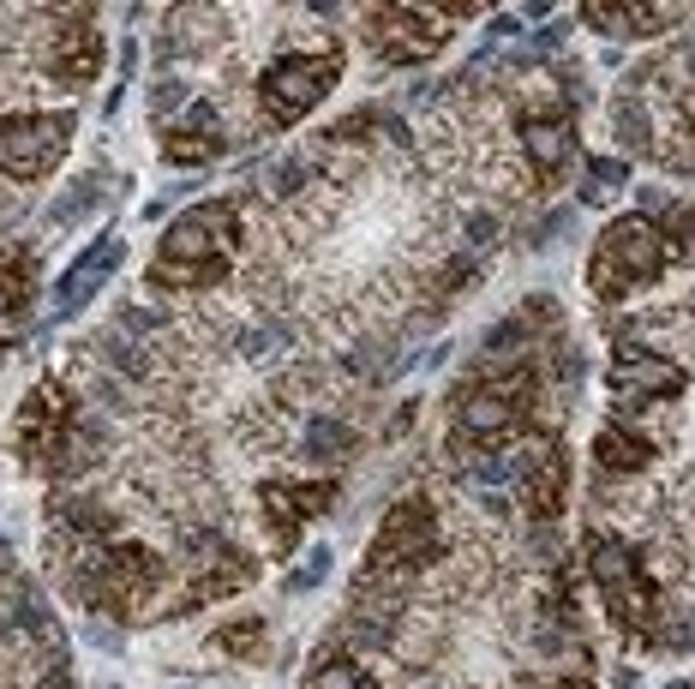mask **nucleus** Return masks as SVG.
<instances>
[{
  "instance_id": "f257e3e1",
  "label": "nucleus",
  "mask_w": 695,
  "mask_h": 689,
  "mask_svg": "<svg viewBox=\"0 0 695 689\" xmlns=\"http://www.w3.org/2000/svg\"><path fill=\"white\" fill-rule=\"evenodd\" d=\"M240 246H246V210H240V198H204V204H192L186 216H174L162 228L144 276L162 294H204V288H216V282L234 276Z\"/></svg>"
},
{
  "instance_id": "f03ea898",
  "label": "nucleus",
  "mask_w": 695,
  "mask_h": 689,
  "mask_svg": "<svg viewBox=\"0 0 695 689\" xmlns=\"http://www.w3.org/2000/svg\"><path fill=\"white\" fill-rule=\"evenodd\" d=\"M582 564L588 582L606 606V624L624 636V648H660V618H666V588L654 576V564L636 552V540H624L618 528L594 522L582 534Z\"/></svg>"
},
{
  "instance_id": "7ed1b4c3",
  "label": "nucleus",
  "mask_w": 695,
  "mask_h": 689,
  "mask_svg": "<svg viewBox=\"0 0 695 689\" xmlns=\"http://www.w3.org/2000/svg\"><path fill=\"white\" fill-rule=\"evenodd\" d=\"M444 546H450V540H444L438 504H432V498H402V504L384 510V522H378V534H372V552H366V564H360L354 582L408 600V594L420 588V576L444 558Z\"/></svg>"
},
{
  "instance_id": "20e7f679",
  "label": "nucleus",
  "mask_w": 695,
  "mask_h": 689,
  "mask_svg": "<svg viewBox=\"0 0 695 689\" xmlns=\"http://www.w3.org/2000/svg\"><path fill=\"white\" fill-rule=\"evenodd\" d=\"M672 270V252L660 240V228L648 216H618L600 228L594 252H588V294L600 306H624L642 288H654Z\"/></svg>"
},
{
  "instance_id": "39448f33",
  "label": "nucleus",
  "mask_w": 695,
  "mask_h": 689,
  "mask_svg": "<svg viewBox=\"0 0 695 689\" xmlns=\"http://www.w3.org/2000/svg\"><path fill=\"white\" fill-rule=\"evenodd\" d=\"M342 84V48L324 42V48H282L264 72H258V114L270 126H300L330 90Z\"/></svg>"
},
{
  "instance_id": "423d86ee",
  "label": "nucleus",
  "mask_w": 695,
  "mask_h": 689,
  "mask_svg": "<svg viewBox=\"0 0 695 689\" xmlns=\"http://www.w3.org/2000/svg\"><path fill=\"white\" fill-rule=\"evenodd\" d=\"M690 390L684 366L672 354H660L654 342L642 336H618L612 348V366H606V396H612V420H636V414H654L666 402H678Z\"/></svg>"
},
{
  "instance_id": "0eeeda50",
  "label": "nucleus",
  "mask_w": 695,
  "mask_h": 689,
  "mask_svg": "<svg viewBox=\"0 0 695 689\" xmlns=\"http://www.w3.org/2000/svg\"><path fill=\"white\" fill-rule=\"evenodd\" d=\"M78 414H84V396H78L66 378H42V384H30V396H24L18 414H12V450L24 456V468L54 474V462H60V450H66Z\"/></svg>"
},
{
  "instance_id": "6e6552de",
  "label": "nucleus",
  "mask_w": 695,
  "mask_h": 689,
  "mask_svg": "<svg viewBox=\"0 0 695 689\" xmlns=\"http://www.w3.org/2000/svg\"><path fill=\"white\" fill-rule=\"evenodd\" d=\"M78 132V114L72 108H24V114H6L0 120V174L18 180V186H36L60 168L66 144Z\"/></svg>"
},
{
  "instance_id": "1a4fd4ad",
  "label": "nucleus",
  "mask_w": 695,
  "mask_h": 689,
  "mask_svg": "<svg viewBox=\"0 0 695 689\" xmlns=\"http://www.w3.org/2000/svg\"><path fill=\"white\" fill-rule=\"evenodd\" d=\"M336 492H342V480H336V474H324V480H288V474L258 480L252 504H258V534H264L270 558H288V552H294V540H300V528H306V522H318V516L336 504Z\"/></svg>"
},
{
  "instance_id": "9d476101",
  "label": "nucleus",
  "mask_w": 695,
  "mask_h": 689,
  "mask_svg": "<svg viewBox=\"0 0 695 689\" xmlns=\"http://www.w3.org/2000/svg\"><path fill=\"white\" fill-rule=\"evenodd\" d=\"M360 36L384 66H426L450 42V24L438 6H360Z\"/></svg>"
},
{
  "instance_id": "9b49d317",
  "label": "nucleus",
  "mask_w": 695,
  "mask_h": 689,
  "mask_svg": "<svg viewBox=\"0 0 695 689\" xmlns=\"http://www.w3.org/2000/svg\"><path fill=\"white\" fill-rule=\"evenodd\" d=\"M102 54H108V36H102V24H96L90 6H66V12H54V24H48V48H42V72H48L54 84L84 90V84L102 72Z\"/></svg>"
},
{
  "instance_id": "f8f14e48",
  "label": "nucleus",
  "mask_w": 695,
  "mask_h": 689,
  "mask_svg": "<svg viewBox=\"0 0 695 689\" xmlns=\"http://www.w3.org/2000/svg\"><path fill=\"white\" fill-rule=\"evenodd\" d=\"M510 480H516V492H522V504H528V516L534 522H558L564 516V504H570V450H564V438H528L516 456H510Z\"/></svg>"
},
{
  "instance_id": "ddd939ff",
  "label": "nucleus",
  "mask_w": 695,
  "mask_h": 689,
  "mask_svg": "<svg viewBox=\"0 0 695 689\" xmlns=\"http://www.w3.org/2000/svg\"><path fill=\"white\" fill-rule=\"evenodd\" d=\"M228 126H222V108L216 102H204V96H192L174 120H162L156 126V150L174 162V168H204V162H216V156H228Z\"/></svg>"
},
{
  "instance_id": "4468645a",
  "label": "nucleus",
  "mask_w": 695,
  "mask_h": 689,
  "mask_svg": "<svg viewBox=\"0 0 695 689\" xmlns=\"http://www.w3.org/2000/svg\"><path fill=\"white\" fill-rule=\"evenodd\" d=\"M120 258H126V246H120L114 234H96V240L60 270V282H54V318H78V312L102 294V282L120 270Z\"/></svg>"
},
{
  "instance_id": "2eb2a0df",
  "label": "nucleus",
  "mask_w": 695,
  "mask_h": 689,
  "mask_svg": "<svg viewBox=\"0 0 695 689\" xmlns=\"http://www.w3.org/2000/svg\"><path fill=\"white\" fill-rule=\"evenodd\" d=\"M654 438L648 432H636V420H606L600 432H594V468L600 474H612V480H636L648 462H654Z\"/></svg>"
},
{
  "instance_id": "dca6fc26",
  "label": "nucleus",
  "mask_w": 695,
  "mask_h": 689,
  "mask_svg": "<svg viewBox=\"0 0 695 689\" xmlns=\"http://www.w3.org/2000/svg\"><path fill=\"white\" fill-rule=\"evenodd\" d=\"M300 689H390L360 654H348L342 642H330V648H318L312 654V666H306V678Z\"/></svg>"
},
{
  "instance_id": "f3484780",
  "label": "nucleus",
  "mask_w": 695,
  "mask_h": 689,
  "mask_svg": "<svg viewBox=\"0 0 695 689\" xmlns=\"http://www.w3.org/2000/svg\"><path fill=\"white\" fill-rule=\"evenodd\" d=\"M678 18H690V12L684 6H582V24H594L606 36H654Z\"/></svg>"
},
{
  "instance_id": "a211bd4d",
  "label": "nucleus",
  "mask_w": 695,
  "mask_h": 689,
  "mask_svg": "<svg viewBox=\"0 0 695 689\" xmlns=\"http://www.w3.org/2000/svg\"><path fill=\"white\" fill-rule=\"evenodd\" d=\"M36 282H42L36 252H30V246H0V306H6V318H24V312H30Z\"/></svg>"
},
{
  "instance_id": "6ab92c4d",
  "label": "nucleus",
  "mask_w": 695,
  "mask_h": 689,
  "mask_svg": "<svg viewBox=\"0 0 695 689\" xmlns=\"http://www.w3.org/2000/svg\"><path fill=\"white\" fill-rule=\"evenodd\" d=\"M354 450H360V438H354V426L336 420V414H312V420L300 426V456H306V462H348Z\"/></svg>"
},
{
  "instance_id": "aec40b11",
  "label": "nucleus",
  "mask_w": 695,
  "mask_h": 689,
  "mask_svg": "<svg viewBox=\"0 0 695 689\" xmlns=\"http://www.w3.org/2000/svg\"><path fill=\"white\" fill-rule=\"evenodd\" d=\"M210 648H222L228 660H258L264 654V618H234L210 636Z\"/></svg>"
},
{
  "instance_id": "412c9836",
  "label": "nucleus",
  "mask_w": 695,
  "mask_h": 689,
  "mask_svg": "<svg viewBox=\"0 0 695 689\" xmlns=\"http://www.w3.org/2000/svg\"><path fill=\"white\" fill-rule=\"evenodd\" d=\"M96 192H102V174H78V180H66V192L48 204V228H72V222H78V210H84Z\"/></svg>"
},
{
  "instance_id": "4be33fe9",
  "label": "nucleus",
  "mask_w": 695,
  "mask_h": 689,
  "mask_svg": "<svg viewBox=\"0 0 695 689\" xmlns=\"http://www.w3.org/2000/svg\"><path fill=\"white\" fill-rule=\"evenodd\" d=\"M324 570H330V546H312V552H306V570H294V576H288V588H294V594H306V588H318V582H324Z\"/></svg>"
},
{
  "instance_id": "5701e85b",
  "label": "nucleus",
  "mask_w": 695,
  "mask_h": 689,
  "mask_svg": "<svg viewBox=\"0 0 695 689\" xmlns=\"http://www.w3.org/2000/svg\"><path fill=\"white\" fill-rule=\"evenodd\" d=\"M6 354H12V342H0V360H6Z\"/></svg>"
}]
</instances>
